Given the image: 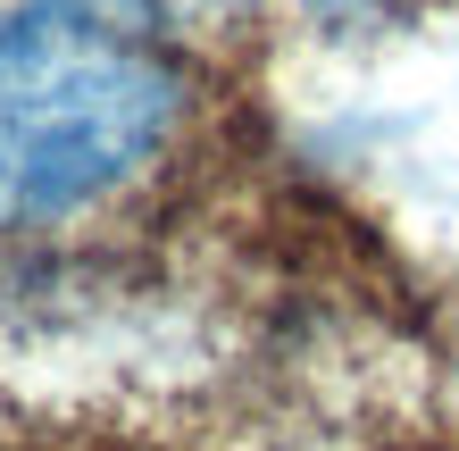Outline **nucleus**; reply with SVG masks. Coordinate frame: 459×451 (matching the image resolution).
Returning a JSON list of instances; mask_svg holds the SVG:
<instances>
[{"label": "nucleus", "mask_w": 459, "mask_h": 451, "mask_svg": "<svg viewBox=\"0 0 459 451\" xmlns=\"http://www.w3.org/2000/svg\"><path fill=\"white\" fill-rule=\"evenodd\" d=\"M317 17H376V9H393V0H309Z\"/></svg>", "instance_id": "nucleus-2"}, {"label": "nucleus", "mask_w": 459, "mask_h": 451, "mask_svg": "<svg viewBox=\"0 0 459 451\" xmlns=\"http://www.w3.org/2000/svg\"><path fill=\"white\" fill-rule=\"evenodd\" d=\"M193 84L176 50L92 0L0 17V234L75 226L176 151Z\"/></svg>", "instance_id": "nucleus-1"}]
</instances>
